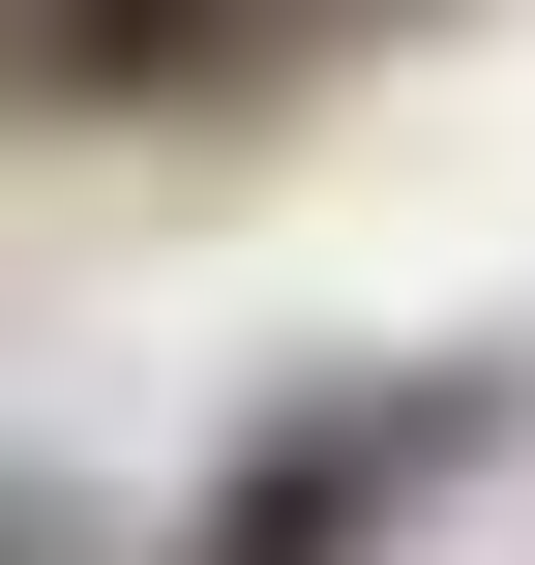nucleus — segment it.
Instances as JSON below:
<instances>
[{"instance_id":"nucleus-1","label":"nucleus","mask_w":535,"mask_h":565,"mask_svg":"<svg viewBox=\"0 0 535 565\" xmlns=\"http://www.w3.org/2000/svg\"><path fill=\"white\" fill-rule=\"evenodd\" d=\"M477 447H506V358H387L357 417H268V447L179 507V565H387L447 477H477Z\"/></svg>"},{"instance_id":"nucleus-3","label":"nucleus","mask_w":535,"mask_h":565,"mask_svg":"<svg viewBox=\"0 0 535 565\" xmlns=\"http://www.w3.org/2000/svg\"><path fill=\"white\" fill-rule=\"evenodd\" d=\"M0 565H89V507H60V477H0Z\"/></svg>"},{"instance_id":"nucleus-2","label":"nucleus","mask_w":535,"mask_h":565,"mask_svg":"<svg viewBox=\"0 0 535 565\" xmlns=\"http://www.w3.org/2000/svg\"><path fill=\"white\" fill-rule=\"evenodd\" d=\"M30 30V89H238L268 60V0H0Z\"/></svg>"}]
</instances>
